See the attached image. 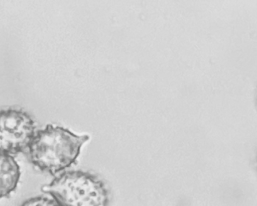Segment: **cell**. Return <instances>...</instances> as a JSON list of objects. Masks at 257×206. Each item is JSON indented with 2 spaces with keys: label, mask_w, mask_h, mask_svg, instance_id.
<instances>
[{
  "label": "cell",
  "mask_w": 257,
  "mask_h": 206,
  "mask_svg": "<svg viewBox=\"0 0 257 206\" xmlns=\"http://www.w3.org/2000/svg\"><path fill=\"white\" fill-rule=\"evenodd\" d=\"M21 206H60L51 196H38L24 201Z\"/></svg>",
  "instance_id": "cell-5"
},
{
  "label": "cell",
  "mask_w": 257,
  "mask_h": 206,
  "mask_svg": "<svg viewBox=\"0 0 257 206\" xmlns=\"http://www.w3.org/2000/svg\"><path fill=\"white\" fill-rule=\"evenodd\" d=\"M36 133L32 117L22 110H0V152L10 155L28 149Z\"/></svg>",
  "instance_id": "cell-3"
},
{
  "label": "cell",
  "mask_w": 257,
  "mask_h": 206,
  "mask_svg": "<svg viewBox=\"0 0 257 206\" xmlns=\"http://www.w3.org/2000/svg\"><path fill=\"white\" fill-rule=\"evenodd\" d=\"M19 164L12 155L0 152V199L9 196L20 178Z\"/></svg>",
  "instance_id": "cell-4"
},
{
  "label": "cell",
  "mask_w": 257,
  "mask_h": 206,
  "mask_svg": "<svg viewBox=\"0 0 257 206\" xmlns=\"http://www.w3.org/2000/svg\"><path fill=\"white\" fill-rule=\"evenodd\" d=\"M41 190L60 206H107L109 202V192L102 179L81 170L64 171Z\"/></svg>",
  "instance_id": "cell-2"
},
{
  "label": "cell",
  "mask_w": 257,
  "mask_h": 206,
  "mask_svg": "<svg viewBox=\"0 0 257 206\" xmlns=\"http://www.w3.org/2000/svg\"><path fill=\"white\" fill-rule=\"evenodd\" d=\"M63 127L48 125L36 131L28 148L31 162L42 171L57 175L74 164L89 140Z\"/></svg>",
  "instance_id": "cell-1"
}]
</instances>
